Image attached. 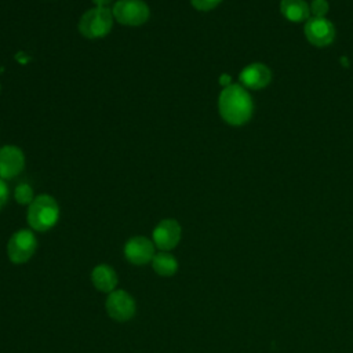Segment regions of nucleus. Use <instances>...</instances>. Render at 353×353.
Instances as JSON below:
<instances>
[{"mask_svg": "<svg viewBox=\"0 0 353 353\" xmlns=\"http://www.w3.org/2000/svg\"><path fill=\"white\" fill-rule=\"evenodd\" d=\"M218 109L228 124L239 127L251 119L254 103L247 88L241 84H229L219 94Z\"/></svg>", "mask_w": 353, "mask_h": 353, "instance_id": "f257e3e1", "label": "nucleus"}, {"mask_svg": "<svg viewBox=\"0 0 353 353\" xmlns=\"http://www.w3.org/2000/svg\"><path fill=\"white\" fill-rule=\"evenodd\" d=\"M26 219L32 230L47 232L52 229L59 219V205L50 194H40L33 199L28 207Z\"/></svg>", "mask_w": 353, "mask_h": 353, "instance_id": "f03ea898", "label": "nucleus"}, {"mask_svg": "<svg viewBox=\"0 0 353 353\" xmlns=\"http://www.w3.org/2000/svg\"><path fill=\"white\" fill-rule=\"evenodd\" d=\"M113 14L108 7H94L84 12L79 21V32L87 39H101L113 26Z\"/></svg>", "mask_w": 353, "mask_h": 353, "instance_id": "7ed1b4c3", "label": "nucleus"}, {"mask_svg": "<svg viewBox=\"0 0 353 353\" xmlns=\"http://www.w3.org/2000/svg\"><path fill=\"white\" fill-rule=\"evenodd\" d=\"M37 250V239L30 229H21L12 233L7 243L8 259L15 265L30 261Z\"/></svg>", "mask_w": 353, "mask_h": 353, "instance_id": "20e7f679", "label": "nucleus"}, {"mask_svg": "<svg viewBox=\"0 0 353 353\" xmlns=\"http://www.w3.org/2000/svg\"><path fill=\"white\" fill-rule=\"evenodd\" d=\"M113 18L127 26H139L149 19L150 11L142 0H117L112 7Z\"/></svg>", "mask_w": 353, "mask_h": 353, "instance_id": "39448f33", "label": "nucleus"}, {"mask_svg": "<svg viewBox=\"0 0 353 353\" xmlns=\"http://www.w3.org/2000/svg\"><path fill=\"white\" fill-rule=\"evenodd\" d=\"M105 309L112 320L117 323H124L135 316L137 302L130 292L116 288L108 295L105 301Z\"/></svg>", "mask_w": 353, "mask_h": 353, "instance_id": "423d86ee", "label": "nucleus"}, {"mask_svg": "<svg viewBox=\"0 0 353 353\" xmlns=\"http://www.w3.org/2000/svg\"><path fill=\"white\" fill-rule=\"evenodd\" d=\"M123 254L130 263L143 266L152 262L156 254V245L150 239L145 236H134L125 241Z\"/></svg>", "mask_w": 353, "mask_h": 353, "instance_id": "0eeeda50", "label": "nucleus"}, {"mask_svg": "<svg viewBox=\"0 0 353 353\" xmlns=\"http://www.w3.org/2000/svg\"><path fill=\"white\" fill-rule=\"evenodd\" d=\"M182 237V228L178 221L167 218L160 221L152 233V241L160 251L174 250Z\"/></svg>", "mask_w": 353, "mask_h": 353, "instance_id": "6e6552de", "label": "nucleus"}, {"mask_svg": "<svg viewBox=\"0 0 353 353\" xmlns=\"http://www.w3.org/2000/svg\"><path fill=\"white\" fill-rule=\"evenodd\" d=\"M303 32L307 41L316 47H327L335 39V28L327 18H309Z\"/></svg>", "mask_w": 353, "mask_h": 353, "instance_id": "1a4fd4ad", "label": "nucleus"}, {"mask_svg": "<svg viewBox=\"0 0 353 353\" xmlns=\"http://www.w3.org/2000/svg\"><path fill=\"white\" fill-rule=\"evenodd\" d=\"M25 167V156L17 146L7 145L0 149V178L11 179Z\"/></svg>", "mask_w": 353, "mask_h": 353, "instance_id": "9d476101", "label": "nucleus"}, {"mask_svg": "<svg viewBox=\"0 0 353 353\" xmlns=\"http://www.w3.org/2000/svg\"><path fill=\"white\" fill-rule=\"evenodd\" d=\"M239 80L244 88L261 90L270 83L272 72L266 65L255 62V63H250L240 72Z\"/></svg>", "mask_w": 353, "mask_h": 353, "instance_id": "9b49d317", "label": "nucleus"}, {"mask_svg": "<svg viewBox=\"0 0 353 353\" xmlns=\"http://www.w3.org/2000/svg\"><path fill=\"white\" fill-rule=\"evenodd\" d=\"M91 283L98 291L110 294L119 284L117 272L108 263H99L91 270Z\"/></svg>", "mask_w": 353, "mask_h": 353, "instance_id": "f8f14e48", "label": "nucleus"}, {"mask_svg": "<svg viewBox=\"0 0 353 353\" xmlns=\"http://www.w3.org/2000/svg\"><path fill=\"white\" fill-rule=\"evenodd\" d=\"M280 11L291 22L307 21L310 17L309 4L305 0H281Z\"/></svg>", "mask_w": 353, "mask_h": 353, "instance_id": "ddd939ff", "label": "nucleus"}, {"mask_svg": "<svg viewBox=\"0 0 353 353\" xmlns=\"http://www.w3.org/2000/svg\"><path fill=\"white\" fill-rule=\"evenodd\" d=\"M153 270L163 277H171L178 270V261L170 251H159L152 259Z\"/></svg>", "mask_w": 353, "mask_h": 353, "instance_id": "4468645a", "label": "nucleus"}, {"mask_svg": "<svg viewBox=\"0 0 353 353\" xmlns=\"http://www.w3.org/2000/svg\"><path fill=\"white\" fill-rule=\"evenodd\" d=\"M14 196H15V200L19 203V204H22V205H25V204H30L32 201H33V190H32V188L28 185V183H19L17 188H15V193H14Z\"/></svg>", "mask_w": 353, "mask_h": 353, "instance_id": "2eb2a0df", "label": "nucleus"}, {"mask_svg": "<svg viewBox=\"0 0 353 353\" xmlns=\"http://www.w3.org/2000/svg\"><path fill=\"white\" fill-rule=\"evenodd\" d=\"M309 10H310L312 18H325V15L328 14L330 6L327 0H313L309 6Z\"/></svg>", "mask_w": 353, "mask_h": 353, "instance_id": "dca6fc26", "label": "nucleus"}, {"mask_svg": "<svg viewBox=\"0 0 353 353\" xmlns=\"http://www.w3.org/2000/svg\"><path fill=\"white\" fill-rule=\"evenodd\" d=\"M222 0H190V4L199 11H210L219 6Z\"/></svg>", "mask_w": 353, "mask_h": 353, "instance_id": "f3484780", "label": "nucleus"}, {"mask_svg": "<svg viewBox=\"0 0 353 353\" xmlns=\"http://www.w3.org/2000/svg\"><path fill=\"white\" fill-rule=\"evenodd\" d=\"M7 200H8V186L4 182V179L0 178V208H3Z\"/></svg>", "mask_w": 353, "mask_h": 353, "instance_id": "a211bd4d", "label": "nucleus"}, {"mask_svg": "<svg viewBox=\"0 0 353 353\" xmlns=\"http://www.w3.org/2000/svg\"><path fill=\"white\" fill-rule=\"evenodd\" d=\"M113 0H92V3L97 6V7H106L108 4H110Z\"/></svg>", "mask_w": 353, "mask_h": 353, "instance_id": "6ab92c4d", "label": "nucleus"}]
</instances>
